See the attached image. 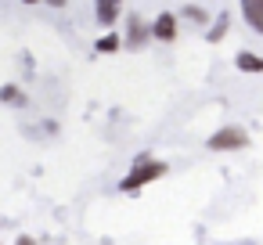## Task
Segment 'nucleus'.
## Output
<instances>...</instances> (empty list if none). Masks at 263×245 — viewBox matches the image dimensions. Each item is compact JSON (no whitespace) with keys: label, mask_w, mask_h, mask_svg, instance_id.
<instances>
[{"label":"nucleus","mask_w":263,"mask_h":245,"mask_svg":"<svg viewBox=\"0 0 263 245\" xmlns=\"http://www.w3.org/2000/svg\"><path fill=\"white\" fill-rule=\"evenodd\" d=\"M166 162H159V159H152V155H144V159H134V166H130V173L119 180V191L123 195H137L144 184H152V180H159V177H166Z\"/></svg>","instance_id":"obj_1"},{"label":"nucleus","mask_w":263,"mask_h":245,"mask_svg":"<svg viewBox=\"0 0 263 245\" xmlns=\"http://www.w3.org/2000/svg\"><path fill=\"white\" fill-rule=\"evenodd\" d=\"M245 144H249V134L241 126H223L209 137V152H238Z\"/></svg>","instance_id":"obj_2"},{"label":"nucleus","mask_w":263,"mask_h":245,"mask_svg":"<svg viewBox=\"0 0 263 245\" xmlns=\"http://www.w3.org/2000/svg\"><path fill=\"white\" fill-rule=\"evenodd\" d=\"M148 36H152V29L141 22V15H130V18H126V36H123V47H126V51H141V47L148 44Z\"/></svg>","instance_id":"obj_3"},{"label":"nucleus","mask_w":263,"mask_h":245,"mask_svg":"<svg viewBox=\"0 0 263 245\" xmlns=\"http://www.w3.org/2000/svg\"><path fill=\"white\" fill-rule=\"evenodd\" d=\"M152 36H155L159 44H173V40H177V15L162 11V15L155 18V26H152Z\"/></svg>","instance_id":"obj_4"},{"label":"nucleus","mask_w":263,"mask_h":245,"mask_svg":"<svg viewBox=\"0 0 263 245\" xmlns=\"http://www.w3.org/2000/svg\"><path fill=\"white\" fill-rule=\"evenodd\" d=\"M94 15L101 26H112L123 15V0H94Z\"/></svg>","instance_id":"obj_5"},{"label":"nucleus","mask_w":263,"mask_h":245,"mask_svg":"<svg viewBox=\"0 0 263 245\" xmlns=\"http://www.w3.org/2000/svg\"><path fill=\"white\" fill-rule=\"evenodd\" d=\"M241 15H245L249 29H256L263 36V0H241Z\"/></svg>","instance_id":"obj_6"},{"label":"nucleus","mask_w":263,"mask_h":245,"mask_svg":"<svg viewBox=\"0 0 263 245\" xmlns=\"http://www.w3.org/2000/svg\"><path fill=\"white\" fill-rule=\"evenodd\" d=\"M234 65H238V72H249V76L263 72V58H259V54H252V51H241V54L234 58Z\"/></svg>","instance_id":"obj_7"},{"label":"nucleus","mask_w":263,"mask_h":245,"mask_svg":"<svg viewBox=\"0 0 263 245\" xmlns=\"http://www.w3.org/2000/svg\"><path fill=\"white\" fill-rule=\"evenodd\" d=\"M227 29H231V15H227V11H220V15H216V22H213V26H209V33H205V40H209V44H220V40L227 36Z\"/></svg>","instance_id":"obj_8"},{"label":"nucleus","mask_w":263,"mask_h":245,"mask_svg":"<svg viewBox=\"0 0 263 245\" xmlns=\"http://www.w3.org/2000/svg\"><path fill=\"white\" fill-rule=\"evenodd\" d=\"M0 105H11V108L26 105V90H22V87H15V83H8V87H0Z\"/></svg>","instance_id":"obj_9"},{"label":"nucleus","mask_w":263,"mask_h":245,"mask_svg":"<svg viewBox=\"0 0 263 245\" xmlns=\"http://www.w3.org/2000/svg\"><path fill=\"white\" fill-rule=\"evenodd\" d=\"M119 47H123V40H119L116 33H105V36L98 40V54H116Z\"/></svg>","instance_id":"obj_10"},{"label":"nucleus","mask_w":263,"mask_h":245,"mask_svg":"<svg viewBox=\"0 0 263 245\" xmlns=\"http://www.w3.org/2000/svg\"><path fill=\"white\" fill-rule=\"evenodd\" d=\"M184 15H187L195 26H205V22H209V11H205L202 4H187V8H184Z\"/></svg>","instance_id":"obj_11"},{"label":"nucleus","mask_w":263,"mask_h":245,"mask_svg":"<svg viewBox=\"0 0 263 245\" xmlns=\"http://www.w3.org/2000/svg\"><path fill=\"white\" fill-rule=\"evenodd\" d=\"M47 4H51V8H65V0H47Z\"/></svg>","instance_id":"obj_12"},{"label":"nucleus","mask_w":263,"mask_h":245,"mask_svg":"<svg viewBox=\"0 0 263 245\" xmlns=\"http://www.w3.org/2000/svg\"><path fill=\"white\" fill-rule=\"evenodd\" d=\"M22 4H36V0H22Z\"/></svg>","instance_id":"obj_13"}]
</instances>
